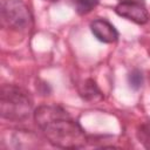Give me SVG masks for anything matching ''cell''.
I'll return each instance as SVG.
<instances>
[{
	"label": "cell",
	"mask_w": 150,
	"mask_h": 150,
	"mask_svg": "<svg viewBox=\"0 0 150 150\" xmlns=\"http://www.w3.org/2000/svg\"><path fill=\"white\" fill-rule=\"evenodd\" d=\"M34 118L47 139L55 146L75 149L87 143L81 125L61 107L41 105L35 110Z\"/></svg>",
	"instance_id": "6da1fadb"
},
{
	"label": "cell",
	"mask_w": 150,
	"mask_h": 150,
	"mask_svg": "<svg viewBox=\"0 0 150 150\" xmlns=\"http://www.w3.org/2000/svg\"><path fill=\"white\" fill-rule=\"evenodd\" d=\"M33 100L27 90L14 84H4L0 94V112L4 118L23 121L29 117Z\"/></svg>",
	"instance_id": "7a4b0ae2"
},
{
	"label": "cell",
	"mask_w": 150,
	"mask_h": 150,
	"mask_svg": "<svg viewBox=\"0 0 150 150\" xmlns=\"http://www.w3.org/2000/svg\"><path fill=\"white\" fill-rule=\"evenodd\" d=\"M1 19L4 25L16 30L30 27L32 15L22 0H5L1 5Z\"/></svg>",
	"instance_id": "3957f363"
},
{
	"label": "cell",
	"mask_w": 150,
	"mask_h": 150,
	"mask_svg": "<svg viewBox=\"0 0 150 150\" xmlns=\"http://www.w3.org/2000/svg\"><path fill=\"white\" fill-rule=\"evenodd\" d=\"M116 13L120 16L127 18L136 23L143 25L149 21V13L142 2L136 1H121L116 8Z\"/></svg>",
	"instance_id": "277c9868"
},
{
	"label": "cell",
	"mask_w": 150,
	"mask_h": 150,
	"mask_svg": "<svg viewBox=\"0 0 150 150\" xmlns=\"http://www.w3.org/2000/svg\"><path fill=\"white\" fill-rule=\"evenodd\" d=\"M90 29L97 40L104 43H112L118 39L116 28L104 19H96L90 23Z\"/></svg>",
	"instance_id": "5b68a950"
},
{
	"label": "cell",
	"mask_w": 150,
	"mask_h": 150,
	"mask_svg": "<svg viewBox=\"0 0 150 150\" xmlns=\"http://www.w3.org/2000/svg\"><path fill=\"white\" fill-rule=\"evenodd\" d=\"M80 95L87 100V101H100L103 98V95L101 93V90L98 89L96 82L91 79H88L83 82V84L80 87Z\"/></svg>",
	"instance_id": "8992f818"
},
{
	"label": "cell",
	"mask_w": 150,
	"mask_h": 150,
	"mask_svg": "<svg viewBox=\"0 0 150 150\" xmlns=\"http://www.w3.org/2000/svg\"><path fill=\"white\" fill-rule=\"evenodd\" d=\"M69 1L73 4L74 8L76 9V12L79 14H87V13H89L98 4V0H69Z\"/></svg>",
	"instance_id": "52a82bcc"
},
{
	"label": "cell",
	"mask_w": 150,
	"mask_h": 150,
	"mask_svg": "<svg viewBox=\"0 0 150 150\" xmlns=\"http://www.w3.org/2000/svg\"><path fill=\"white\" fill-rule=\"evenodd\" d=\"M137 137L146 149H150V125L149 124H143L138 128Z\"/></svg>",
	"instance_id": "ba28073f"
},
{
	"label": "cell",
	"mask_w": 150,
	"mask_h": 150,
	"mask_svg": "<svg viewBox=\"0 0 150 150\" xmlns=\"http://www.w3.org/2000/svg\"><path fill=\"white\" fill-rule=\"evenodd\" d=\"M128 81H129V84L132 89L137 90L142 87V83H143V75L142 73L138 70V69H135L132 70L129 76H128Z\"/></svg>",
	"instance_id": "9c48e42d"
},
{
	"label": "cell",
	"mask_w": 150,
	"mask_h": 150,
	"mask_svg": "<svg viewBox=\"0 0 150 150\" xmlns=\"http://www.w3.org/2000/svg\"><path fill=\"white\" fill-rule=\"evenodd\" d=\"M121 1H136V2H142L141 0H121Z\"/></svg>",
	"instance_id": "30bf717a"
},
{
	"label": "cell",
	"mask_w": 150,
	"mask_h": 150,
	"mask_svg": "<svg viewBox=\"0 0 150 150\" xmlns=\"http://www.w3.org/2000/svg\"><path fill=\"white\" fill-rule=\"evenodd\" d=\"M48 1H57V0H48Z\"/></svg>",
	"instance_id": "8fae6325"
}]
</instances>
